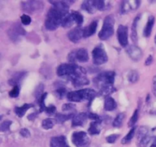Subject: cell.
<instances>
[{
    "label": "cell",
    "mask_w": 156,
    "mask_h": 147,
    "mask_svg": "<svg viewBox=\"0 0 156 147\" xmlns=\"http://www.w3.org/2000/svg\"><path fill=\"white\" fill-rule=\"evenodd\" d=\"M68 13H63L56 8L53 7L49 10L45 21V27L47 30L53 31L62 24L63 17Z\"/></svg>",
    "instance_id": "cell-1"
},
{
    "label": "cell",
    "mask_w": 156,
    "mask_h": 147,
    "mask_svg": "<svg viewBox=\"0 0 156 147\" xmlns=\"http://www.w3.org/2000/svg\"><path fill=\"white\" fill-rule=\"evenodd\" d=\"M95 96V90L86 88L76 90V91L69 92L66 97L69 100L72 102H83V101L91 100L94 99Z\"/></svg>",
    "instance_id": "cell-2"
},
{
    "label": "cell",
    "mask_w": 156,
    "mask_h": 147,
    "mask_svg": "<svg viewBox=\"0 0 156 147\" xmlns=\"http://www.w3.org/2000/svg\"><path fill=\"white\" fill-rule=\"evenodd\" d=\"M115 73L113 71H105L100 73L94 79V85L99 89L108 85H114Z\"/></svg>",
    "instance_id": "cell-3"
},
{
    "label": "cell",
    "mask_w": 156,
    "mask_h": 147,
    "mask_svg": "<svg viewBox=\"0 0 156 147\" xmlns=\"http://www.w3.org/2000/svg\"><path fill=\"white\" fill-rule=\"evenodd\" d=\"M114 18L112 15H108L105 18L104 24L102 26L101 30L98 34V37L101 40H107L111 38L114 35Z\"/></svg>",
    "instance_id": "cell-4"
},
{
    "label": "cell",
    "mask_w": 156,
    "mask_h": 147,
    "mask_svg": "<svg viewBox=\"0 0 156 147\" xmlns=\"http://www.w3.org/2000/svg\"><path fill=\"white\" fill-rule=\"evenodd\" d=\"M79 66L74 63L62 64L59 65L57 68V74L59 77H66L69 79L73 75H74L79 70Z\"/></svg>",
    "instance_id": "cell-5"
},
{
    "label": "cell",
    "mask_w": 156,
    "mask_h": 147,
    "mask_svg": "<svg viewBox=\"0 0 156 147\" xmlns=\"http://www.w3.org/2000/svg\"><path fill=\"white\" fill-rule=\"evenodd\" d=\"M73 85L76 87H82L89 84V81L86 77V70L83 67H79V70L69 78Z\"/></svg>",
    "instance_id": "cell-6"
},
{
    "label": "cell",
    "mask_w": 156,
    "mask_h": 147,
    "mask_svg": "<svg viewBox=\"0 0 156 147\" xmlns=\"http://www.w3.org/2000/svg\"><path fill=\"white\" fill-rule=\"evenodd\" d=\"M88 59H89L88 53L85 48L73 50L68 55V60L70 63H74L76 61L79 62H87Z\"/></svg>",
    "instance_id": "cell-7"
},
{
    "label": "cell",
    "mask_w": 156,
    "mask_h": 147,
    "mask_svg": "<svg viewBox=\"0 0 156 147\" xmlns=\"http://www.w3.org/2000/svg\"><path fill=\"white\" fill-rule=\"evenodd\" d=\"M92 58L93 62L97 65H101L108 61V55L102 44H99L94 47L92 51Z\"/></svg>",
    "instance_id": "cell-8"
},
{
    "label": "cell",
    "mask_w": 156,
    "mask_h": 147,
    "mask_svg": "<svg viewBox=\"0 0 156 147\" xmlns=\"http://www.w3.org/2000/svg\"><path fill=\"white\" fill-rule=\"evenodd\" d=\"M72 141L76 147H88L90 143L89 137L86 133L82 131L73 133Z\"/></svg>",
    "instance_id": "cell-9"
},
{
    "label": "cell",
    "mask_w": 156,
    "mask_h": 147,
    "mask_svg": "<svg viewBox=\"0 0 156 147\" xmlns=\"http://www.w3.org/2000/svg\"><path fill=\"white\" fill-rule=\"evenodd\" d=\"M151 141V136L149 134V128L146 126H141L137 132V144L138 147H147Z\"/></svg>",
    "instance_id": "cell-10"
},
{
    "label": "cell",
    "mask_w": 156,
    "mask_h": 147,
    "mask_svg": "<svg viewBox=\"0 0 156 147\" xmlns=\"http://www.w3.org/2000/svg\"><path fill=\"white\" fill-rule=\"evenodd\" d=\"M22 9L28 13L40 12L44 8V3L41 1H26L21 3Z\"/></svg>",
    "instance_id": "cell-11"
},
{
    "label": "cell",
    "mask_w": 156,
    "mask_h": 147,
    "mask_svg": "<svg viewBox=\"0 0 156 147\" xmlns=\"http://www.w3.org/2000/svg\"><path fill=\"white\" fill-rule=\"evenodd\" d=\"M8 35L13 41H18L21 36L25 35V31L18 23H16L9 29Z\"/></svg>",
    "instance_id": "cell-12"
},
{
    "label": "cell",
    "mask_w": 156,
    "mask_h": 147,
    "mask_svg": "<svg viewBox=\"0 0 156 147\" xmlns=\"http://www.w3.org/2000/svg\"><path fill=\"white\" fill-rule=\"evenodd\" d=\"M140 5V2L138 0L133 1H123L121 3L120 6V13L126 14L131 11H134L139 8Z\"/></svg>",
    "instance_id": "cell-13"
},
{
    "label": "cell",
    "mask_w": 156,
    "mask_h": 147,
    "mask_svg": "<svg viewBox=\"0 0 156 147\" xmlns=\"http://www.w3.org/2000/svg\"><path fill=\"white\" fill-rule=\"evenodd\" d=\"M126 53L129 56V58L134 61H138L139 60L141 59L142 56H143V51L141 49L136 45H128L126 49Z\"/></svg>",
    "instance_id": "cell-14"
},
{
    "label": "cell",
    "mask_w": 156,
    "mask_h": 147,
    "mask_svg": "<svg viewBox=\"0 0 156 147\" xmlns=\"http://www.w3.org/2000/svg\"><path fill=\"white\" fill-rule=\"evenodd\" d=\"M117 38L120 44L125 47L128 44V28L120 24L117 29Z\"/></svg>",
    "instance_id": "cell-15"
},
{
    "label": "cell",
    "mask_w": 156,
    "mask_h": 147,
    "mask_svg": "<svg viewBox=\"0 0 156 147\" xmlns=\"http://www.w3.org/2000/svg\"><path fill=\"white\" fill-rule=\"evenodd\" d=\"M68 38L72 42L77 43L83 38V29L81 28H76L68 33Z\"/></svg>",
    "instance_id": "cell-16"
},
{
    "label": "cell",
    "mask_w": 156,
    "mask_h": 147,
    "mask_svg": "<svg viewBox=\"0 0 156 147\" xmlns=\"http://www.w3.org/2000/svg\"><path fill=\"white\" fill-rule=\"evenodd\" d=\"M50 147H70L64 136H55L50 139Z\"/></svg>",
    "instance_id": "cell-17"
},
{
    "label": "cell",
    "mask_w": 156,
    "mask_h": 147,
    "mask_svg": "<svg viewBox=\"0 0 156 147\" xmlns=\"http://www.w3.org/2000/svg\"><path fill=\"white\" fill-rule=\"evenodd\" d=\"M88 117V115L86 113H80L79 114L76 115L73 118L72 126H83L85 123V122H86Z\"/></svg>",
    "instance_id": "cell-18"
},
{
    "label": "cell",
    "mask_w": 156,
    "mask_h": 147,
    "mask_svg": "<svg viewBox=\"0 0 156 147\" xmlns=\"http://www.w3.org/2000/svg\"><path fill=\"white\" fill-rule=\"evenodd\" d=\"M50 3H52L53 7L56 8L60 12L63 13H69V4L72 3V2L69 1H51Z\"/></svg>",
    "instance_id": "cell-19"
},
{
    "label": "cell",
    "mask_w": 156,
    "mask_h": 147,
    "mask_svg": "<svg viewBox=\"0 0 156 147\" xmlns=\"http://www.w3.org/2000/svg\"><path fill=\"white\" fill-rule=\"evenodd\" d=\"M98 27V21H94L88 26L83 29V38H88L94 35L96 32Z\"/></svg>",
    "instance_id": "cell-20"
},
{
    "label": "cell",
    "mask_w": 156,
    "mask_h": 147,
    "mask_svg": "<svg viewBox=\"0 0 156 147\" xmlns=\"http://www.w3.org/2000/svg\"><path fill=\"white\" fill-rule=\"evenodd\" d=\"M25 73L24 72H18V73H15L13 76L12 77L10 80H9V84L12 86H18V84L21 82V80L24 78Z\"/></svg>",
    "instance_id": "cell-21"
},
{
    "label": "cell",
    "mask_w": 156,
    "mask_h": 147,
    "mask_svg": "<svg viewBox=\"0 0 156 147\" xmlns=\"http://www.w3.org/2000/svg\"><path fill=\"white\" fill-rule=\"evenodd\" d=\"M101 132V121H94L90 124L88 133L91 135H98Z\"/></svg>",
    "instance_id": "cell-22"
},
{
    "label": "cell",
    "mask_w": 156,
    "mask_h": 147,
    "mask_svg": "<svg viewBox=\"0 0 156 147\" xmlns=\"http://www.w3.org/2000/svg\"><path fill=\"white\" fill-rule=\"evenodd\" d=\"M34 105L31 104H24L21 107H17L15 108V112L19 117H22L28 109L33 107Z\"/></svg>",
    "instance_id": "cell-23"
},
{
    "label": "cell",
    "mask_w": 156,
    "mask_h": 147,
    "mask_svg": "<svg viewBox=\"0 0 156 147\" xmlns=\"http://www.w3.org/2000/svg\"><path fill=\"white\" fill-rule=\"evenodd\" d=\"M154 23H155V18L154 16H150L148 19L146 25L144 28V36L145 37H149L151 33H152V28H153Z\"/></svg>",
    "instance_id": "cell-24"
},
{
    "label": "cell",
    "mask_w": 156,
    "mask_h": 147,
    "mask_svg": "<svg viewBox=\"0 0 156 147\" xmlns=\"http://www.w3.org/2000/svg\"><path fill=\"white\" fill-rule=\"evenodd\" d=\"M117 107V103L111 96H107L105 100V109L108 111H112Z\"/></svg>",
    "instance_id": "cell-25"
},
{
    "label": "cell",
    "mask_w": 156,
    "mask_h": 147,
    "mask_svg": "<svg viewBox=\"0 0 156 147\" xmlns=\"http://www.w3.org/2000/svg\"><path fill=\"white\" fill-rule=\"evenodd\" d=\"M74 23V18H73V15H72V13H69H69L66 14V15L63 17V18H62L61 25L64 28H69L71 27L72 25H73Z\"/></svg>",
    "instance_id": "cell-26"
},
{
    "label": "cell",
    "mask_w": 156,
    "mask_h": 147,
    "mask_svg": "<svg viewBox=\"0 0 156 147\" xmlns=\"http://www.w3.org/2000/svg\"><path fill=\"white\" fill-rule=\"evenodd\" d=\"M115 90L116 89L114 87V85H108L105 86V87H102L101 88L99 89V93L101 96H105L107 97V96H109L110 94L114 93Z\"/></svg>",
    "instance_id": "cell-27"
},
{
    "label": "cell",
    "mask_w": 156,
    "mask_h": 147,
    "mask_svg": "<svg viewBox=\"0 0 156 147\" xmlns=\"http://www.w3.org/2000/svg\"><path fill=\"white\" fill-rule=\"evenodd\" d=\"M82 9L88 12V13H94L96 10L94 1H84L82 4Z\"/></svg>",
    "instance_id": "cell-28"
},
{
    "label": "cell",
    "mask_w": 156,
    "mask_h": 147,
    "mask_svg": "<svg viewBox=\"0 0 156 147\" xmlns=\"http://www.w3.org/2000/svg\"><path fill=\"white\" fill-rule=\"evenodd\" d=\"M74 117V114L73 113H69V114H62V113H58L56 115V118H55V121L58 123H62L65 121L68 120V119H71V118Z\"/></svg>",
    "instance_id": "cell-29"
},
{
    "label": "cell",
    "mask_w": 156,
    "mask_h": 147,
    "mask_svg": "<svg viewBox=\"0 0 156 147\" xmlns=\"http://www.w3.org/2000/svg\"><path fill=\"white\" fill-rule=\"evenodd\" d=\"M136 127H133L132 129L130 130V131L129 132V133H127V134L126 135V136H124V137L123 138V139H122L121 142L123 144H127L129 143V142H130L131 140H132V139L133 138L134 135H135V133H136Z\"/></svg>",
    "instance_id": "cell-30"
},
{
    "label": "cell",
    "mask_w": 156,
    "mask_h": 147,
    "mask_svg": "<svg viewBox=\"0 0 156 147\" xmlns=\"http://www.w3.org/2000/svg\"><path fill=\"white\" fill-rule=\"evenodd\" d=\"M139 19H140V16H137L136 18L134 19L133 23L132 25V33H131V37H132V39L134 42H136L137 41V31H136V27H137V23H138Z\"/></svg>",
    "instance_id": "cell-31"
},
{
    "label": "cell",
    "mask_w": 156,
    "mask_h": 147,
    "mask_svg": "<svg viewBox=\"0 0 156 147\" xmlns=\"http://www.w3.org/2000/svg\"><path fill=\"white\" fill-rule=\"evenodd\" d=\"M125 118V113H120L116 116V118L114 119V123H113V126L114 127H120L123 124V120H124Z\"/></svg>",
    "instance_id": "cell-32"
},
{
    "label": "cell",
    "mask_w": 156,
    "mask_h": 147,
    "mask_svg": "<svg viewBox=\"0 0 156 147\" xmlns=\"http://www.w3.org/2000/svg\"><path fill=\"white\" fill-rule=\"evenodd\" d=\"M54 119H51V118H47V119L43 120L42 126L43 128L45 129V130H50V129L53 128V126H54Z\"/></svg>",
    "instance_id": "cell-33"
},
{
    "label": "cell",
    "mask_w": 156,
    "mask_h": 147,
    "mask_svg": "<svg viewBox=\"0 0 156 147\" xmlns=\"http://www.w3.org/2000/svg\"><path fill=\"white\" fill-rule=\"evenodd\" d=\"M71 13H72V15H73V18H74L75 23H76L78 25H81V24L83 23V16H82L79 12H76V11L71 12Z\"/></svg>",
    "instance_id": "cell-34"
},
{
    "label": "cell",
    "mask_w": 156,
    "mask_h": 147,
    "mask_svg": "<svg viewBox=\"0 0 156 147\" xmlns=\"http://www.w3.org/2000/svg\"><path fill=\"white\" fill-rule=\"evenodd\" d=\"M56 94L59 99H63L64 97L67 96L68 93H67L66 89L64 88V87H60L56 90Z\"/></svg>",
    "instance_id": "cell-35"
},
{
    "label": "cell",
    "mask_w": 156,
    "mask_h": 147,
    "mask_svg": "<svg viewBox=\"0 0 156 147\" xmlns=\"http://www.w3.org/2000/svg\"><path fill=\"white\" fill-rule=\"evenodd\" d=\"M138 118H139V111L138 110H136L135 112L133 113V114L132 117H131L130 119H129L128 126H129V127H132V126L133 127V126L135 125L136 123L137 120H138Z\"/></svg>",
    "instance_id": "cell-36"
},
{
    "label": "cell",
    "mask_w": 156,
    "mask_h": 147,
    "mask_svg": "<svg viewBox=\"0 0 156 147\" xmlns=\"http://www.w3.org/2000/svg\"><path fill=\"white\" fill-rule=\"evenodd\" d=\"M94 5L95 9H98V10H105V7H106L105 2L102 1V0H96V1H94Z\"/></svg>",
    "instance_id": "cell-37"
},
{
    "label": "cell",
    "mask_w": 156,
    "mask_h": 147,
    "mask_svg": "<svg viewBox=\"0 0 156 147\" xmlns=\"http://www.w3.org/2000/svg\"><path fill=\"white\" fill-rule=\"evenodd\" d=\"M128 79L131 83H136L139 80V74L136 70H132L128 75Z\"/></svg>",
    "instance_id": "cell-38"
},
{
    "label": "cell",
    "mask_w": 156,
    "mask_h": 147,
    "mask_svg": "<svg viewBox=\"0 0 156 147\" xmlns=\"http://www.w3.org/2000/svg\"><path fill=\"white\" fill-rule=\"evenodd\" d=\"M47 96V93H43L42 96H41V97L38 99V101H39V105H40V110H41V112L46 110V107H45V104H44V101H45V98Z\"/></svg>",
    "instance_id": "cell-39"
},
{
    "label": "cell",
    "mask_w": 156,
    "mask_h": 147,
    "mask_svg": "<svg viewBox=\"0 0 156 147\" xmlns=\"http://www.w3.org/2000/svg\"><path fill=\"white\" fill-rule=\"evenodd\" d=\"M12 122L10 120H5L0 125V131L1 132H6L9 130L10 126L12 125Z\"/></svg>",
    "instance_id": "cell-40"
},
{
    "label": "cell",
    "mask_w": 156,
    "mask_h": 147,
    "mask_svg": "<svg viewBox=\"0 0 156 147\" xmlns=\"http://www.w3.org/2000/svg\"><path fill=\"white\" fill-rule=\"evenodd\" d=\"M19 86H15V87H13V89L9 92V96H10L11 97H17V96L19 95Z\"/></svg>",
    "instance_id": "cell-41"
},
{
    "label": "cell",
    "mask_w": 156,
    "mask_h": 147,
    "mask_svg": "<svg viewBox=\"0 0 156 147\" xmlns=\"http://www.w3.org/2000/svg\"><path fill=\"white\" fill-rule=\"evenodd\" d=\"M21 21L23 24H24V25H27V24H29L30 22H31V18H30V17L29 16V15L24 14V15H21Z\"/></svg>",
    "instance_id": "cell-42"
},
{
    "label": "cell",
    "mask_w": 156,
    "mask_h": 147,
    "mask_svg": "<svg viewBox=\"0 0 156 147\" xmlns=\"http://www.w3.org/2000/svg\"><path fill=\"white\" fill-rule=\"evenodd\" d=\"M75 109H76V106L73 104H65L62 106V110L65 112L75 110Z\"/></svg>",
    "instance_id": "cell-43"
},
{
    "label": "cell",
    "mask_w": 156,
    "mask_h": 147,
    "mask_svg": "<svg viewBox=\"0 0 156 147\" xmlns=\"http://www.w3.org/2000/svg\"><path fill=\"white\" fill-rule=\"evenodd\" d=\"M119 137V135L117 134H112V135H110L109 136L106 138V140L107 142H109V143H114V142L117 141V139H118Z\"/></svg>",
    "instance_id": "cell-44"
},
{
    "label": "cell",
    "mask_w": 156,
    "mask_h": 147,
    "mask_svg": "<svg viewBox=\"0 0 156 147\" xmlns=\"http://www.w3.org/2000/svg\"><path fill=\"white\" fill-rule=\"evenodd\" d=\"M20 134H21L23 137H25V138L29 137V136H30V131H29V130L26 128L21 129V131H20Z\"/></svg>",
    "instance_id": "cell-45"
},
{
    "label": "cell",
    "mask_w": 156,
    "mask_h": 147,
    "mask_svg": "<svg viewBox=\"0 0 156 147\" xmlns=\"http://www.w3.org/2000/svg\"><path fill=\"white\" fill-rule=\"evenodd\" d=\"M56 107H54V106L51 105V106H49L48 107H46V111H47V113H49V114H53V113H54L55 112H56Z\"/></svg>",
    "instance_id": "cell-46"
},
{
    "label": "cell",
    "mask_w": 156,
    "mask_h": 147,
    "mask_svg": "<svg viewBox=\"0 0 156 147\" xmlns=\"http://www.w3.org/2000/svg\"><path fill=\"white\" fill-rule=\"evenodd\" d=\"M152 90H153L154 95L156 96V75L152 80Z\"/></svg>",
    "instance_id": "cell-47"
},
{
    "label": "cell",
    "mask_w": 156,
    "mask_h": 147,
    "mask_svg": "<svg viewBox=\"0 0 156 147\" xmlns=\"http://www.w3.org/2000/svg\"><path fill=\"white\" fill-rule=\"evenodd\" d=\"M88 117H89L90 119H93V120H94V121L100 120V118H99V116H98L97 114H94V113H90V114L88 115Z\"/></svg>",
    "instance_id": "cell-48"
},
{
    "label": "cell",
    "mask_w": 156,
    "mask_h": 147,
    "mask_svg": "<svg viewBox=\"0 0 156 147\" xmlns=\"http://www.w3.org/2000/svg\"><path fill=\"white\" fill-rule=\"evenodd\" d=\"M152 61H153V58H152V55H149V56L148 57L147 59H146L145 64H146V65H150V64L152 63Z\"/></svg>",
    "instance_id": "cell-49"
},
{
    "label": "cell",
    "mask_w": 156,
    "mask_h": 147,
    "mask_svg": "<svg viewBox=\"0 0 156 147\" xmlns=\"http://www.w3.org/2000/svg\"><path fill=\"white\" fill-rule=\"evenodd\" d=\"M36 117H37V113H33L27 116V119H28L29 120H34Z\"/></svg>",
    "instance_id": "cell-50"
},
{
    "label": "cell",
    "mask_w": 156,
    "mask_h": 147,
    "mask_svg": "<svg viewBox=\"0 0 156 147\" xmlns=\"http://www.w3.org/2000/svg\"><path fill=\"white\" fill-rule=\"evenodd\" d=\"M150 147H156V137L155 138V139H154L153 142L152 143V145H150Z\"/></svg>",
    "instance_id": "cell-51"
},
{
    "label": "cell",
    "mask_w": 156,
    "mask_h": 147,
    "mask_svg": "<svg viewBox=\"0 0 156 147\" xmlns=\"http://www.w3.org/2000/svg\"><path fill=\"white\" fill-rule=\"evenodd\" d=\"M155 42L156 43V35H155Z\"/></svg>",
    "instance_id": "cell-52"
}]
</instances>
